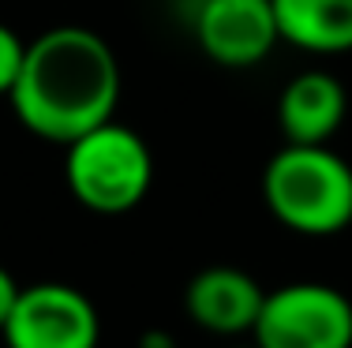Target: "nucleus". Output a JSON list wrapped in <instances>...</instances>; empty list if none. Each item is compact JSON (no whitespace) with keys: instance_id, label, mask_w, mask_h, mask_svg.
Masks as SVG:
<instances>
[{"instance_id":"obj_1","label":"nucleus","mask_w":352,"mask_h":348,"mask_svg":"<svg viewBox=\"0 0 352 348\" xmlns=\"http://www.w3.org/2000/svg\"><path fill=\"white\" fill-rule=\"evenodd\" d=\"M12 113L41 143L68 146L116 116L120 60L113 45L87 27H53L27 41Z\"/></svg>"},{"instance_id":"obj_2","label":"nucleus","mask_w":352,"mask_h":348,"mask_svg":"<svg viewBox=\"0 0 352 348\" xmlns=\"http://www.w3.org/2000/svg\"><path fill=\"white\" fill-rule=\"evenodd\" d=\"M263 202L300 236H338L352 225V165L330 143H285L263 169Z\"/></svg>"},{"instance_id":"obj_3","label":"nucleus","mask_w":352,"mask_h":348,"mask_svg":"<svg viewBox=\"0 0 352 348\" xmlns=\"http://www.w3.org/2000/svg\"><path fill=\"white\" fill-rule=\"evenodd\" d=\"M64 180L72 198L90 213L116 218L135 210L154 184V154L135 128L105 120L64 146Z\"/></svg>"},{"instance_id":"obj_4","label":"nucleus","mask_w":352,"mask_h":348,"mask_svg":"<svg viewBox=\"0 0 352 348\" xmlns=\"http://www.w3.org/2000/svg\"><path fill=\"white\" fill-rule=\"evenodd\" d=\"M258 348H352V300L322 281L266 292L251 329Z\"/></svg>"},{"instance_id":"obj_5","label":"nucleus","mask_w":352,"mask_h":348,"mask_svg":"<svg viewBox=\"0 0 352 348\" xmlns=\"http://www.w3.org/2000/svg\"><path fill=\"white\" fill-rule=\"evenodd\" d=\"M0 337L8 348H98L102 318L87 292L64 281H38L19 288Z\"/></svg>"},{"instance_id":"obj_6","label":"nucleus","mask_w":352,"mask_h":348,"mask_svg":"<svg viewBox=\"0 0 352 348\" xmlns=\"http://www.w3.org/2000/svg\"><path fill=\"white\" fill-rule=\"evenodd\" d=\"M195 41L221 68H255L281 45L270 0H203Z\"/></svg>"},{"instance_id":"obj_7","label":"nucleus","mask_w":352,"mask_h":348,"mask_svg":"<svg viewBox=\"0 0 352 348\" xmlns=\"http://www.w3.org/2000/svg\"><path fill=\"white\" fill-rule=\"evenodd\" d=\"M263 285L240 266H206L188 281L184 311L199 329L217 337H240L255 329L263 311Z\"/></svg>"},{"instance_id":"obj_8","label":"nucleus","mask_w":352,"mask_h":348,"mask_svg":"<svg viewBox=\"0 0 352 348\" xmlns=\"http://www.w3.org/2000/svg\"><path fill=\"white\" fill-rule=\"evenodd\" d=\"M349 113V94L330 71H304L289 79L278 97V128L285 143L318 146L341 131Z\"/></svg>"},{"instance_id":"obj_9","label":"nucleus","mask_w":352,"mask_h":348,"mask_svg":"<svg viewBox=\"0 0 352 348\" xmlns=\"http://www.w3.org/2000/svg\"><path fill=\"white\" fill-rule=\"evenodd\" d=\"M285 45L315 56L352 53V0H270Z\"/></svg>"},{"instance_id":"obj_10","label":"nucleus","mask_w":352,"mask_h":348,"mask_svg":"<svg viewBox=\"0 0 352 348\" xmlns=\"http://www.w3.org/2000/svg\"><path fill=\"white\" fill-rule=\"evenodd\" d=\"M23 56H27V41L15 34L8 23H0V97L12 94L19 68H23Z\"/></svg>"},{"instance_id":"obj_11","label":"nucleus","mask_w":352,"mask_h":348,"mask_svg":"<svg viewBox=\"0 0 352 348\" xmlns=\"http://www.w3.org/2000/svg\"><path fill=\"white\" fill-rule=\"evenodd\" d=\"M15 300H19V285H15L12 273L0 266V329H4V322H8V314H12Z\"/></svg>"},{"instance_id":"obj_12","label":"nucleus","mask_w":352,"mask_h":348,"mask_svg":"<svg viewBox=\"0 0 352 348\" xmlns=\"http://www.w3.org/2000/svg\"><path fill=\"white\" fill-rule=\"evenodd\" d=\"M139 348H176V337L169 329H146L139 337Z\"/></svg>"},{"instance_id":"obj_13","label":"nucleus","mask_w":352,"mask_h":348,"mask_svg":"<svg viewBox=\"0 0 352 348\" xmlns=\"http://www.w3.org/2000/svg\"><path fill=\"white\" fill-rule=\"evenodd\" d=\"M236 348H258V345H236Z\"/></svg>"}]
</instances>
